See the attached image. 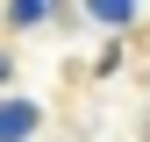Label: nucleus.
<instances>
[{
  "instance_id": "nucleus-1",
  "label": "nucleus",
  "mask_w": 150,
  "mask_h": 142,
  "mask_svg": "<svg viewBox=\"0 0 150 142\" xmlns=\"http://www.w3.org/2000/svg\"><path fill=\"white\" fill-rule=\"evenodd\" d=\"M0 78H7V57H0Z\"/></svg>"
}]
</instances>
